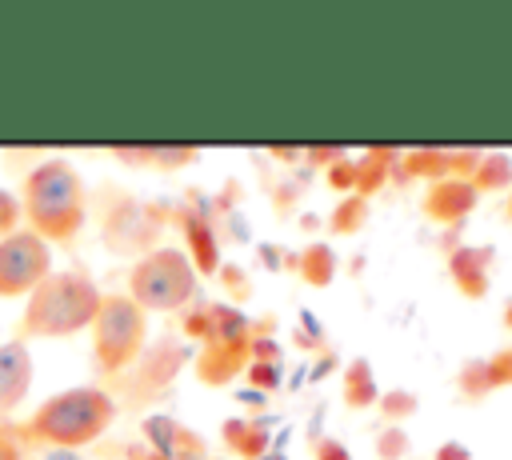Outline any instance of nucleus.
Instances as JSON below:
<instances>
[]
</instances>
